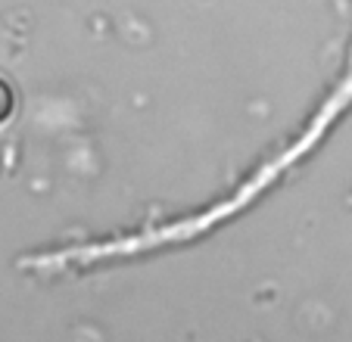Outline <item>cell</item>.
Returning a JSON list of instances; mask_svg holds the SVG:
<instances>
[{"mask_svg": "<svg viewBox=\"0 0 352 342\" xmlns=\"http://www.w3.org/2000/svg\"><path fill=\"white\" fill-rule=\"evenodd\" d=\"M10 112H13V91H10V87L0 81V122L7 119Z\"/></svg>", "mask_w": 352, "mask_h": 342, "instance_id": "obj_1", "label": "cell"}]
</instances>
